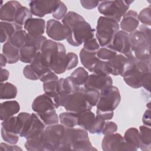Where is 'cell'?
<instances>
[{
  "mask_svg": "<svg viewBox=\"0 0 151 151\" xmlns=\"http://www.w3.org/2000/svg\"><path fill=\"white\" fill-rule=\"evenodd\" d=\"M131 51L136 58L150 57V29L146 25H142L139 29L130 34Z\"/></svg>",
  "mask_w": 151,
  "mask_h": 151,
  "instance_id": "5",
  "label": "cell"
},
{
  "mask_svg": "<svg viewBox=\"0 0 151 151\" xmlns=\"http://www.w3.org/2000/svg\"><path fill=\"white\" fill-rule=\"evenodd\" d=\"M22 5L17 1H10L0 7V19L1 21L14 22L17 10Z\"/></svg>",
  "mask_w": 151,
  "mask_h": 151,
  "instance_id": "19",
  "label": "cell"
},
{
  "mask_svg": "<svg viewBox=\"0 0 151 151\" xmlns=\"http://www.w3.org/2000/svg\"><path fill=\"white\" fill-rule=\"evenodd\" d=\"M28 33L24 29L17 31L9 39V41L12 45L20 49L26 44Z\"/></svg>",
  "mask_w": 151,
  "mask_h": 151,
  "instance_id": "34",
  "label": "cell"
},
{
  "mask_svg": "<svg viewBox=\"0 0 151 151\" xmlns=\"http://www.w3.org/2000/svg\"><path fill=\"white\" fill-rule=\"evenodd\" d=\"M67 54V58H68L67 70H70L75 68L77 65L78 57L76 54L72 52H68Z\"/></svg>",
  "mask_w": 151,
  "mask_h": 151,
  "instance_id": "49",
  "label": "cell"
},
{
  "mask_svg": "<svg viewBox=\"0 0 151 151\" xmlns=\"http://www.w3.org/2000/svg\"><path fill=\"white\" fill-rule=\"evenodd\" d=\"M64 107L68 111L80 114L91 110L93 106L87 101L80 87L78 91L70 95Z\"/></svg>",
  "mask_w": 151,
  "mask_h": 151,
  "instance_id": "12",
  "label": "cell"
},
{
  "mask_svg": "<svg viewBox=\"0 0 151 151\" xmlns=\"http://www.w3.org/2000/svg\"><path fill=\"white\" fill-rule=\"evenodd\" d=\"M32 109L38 115L55 110L57 109L53 100L45 94L37 96L32 103Z\"/></svg>",
  "mask_w": 151,
  "mask_h": 151,
  "instance_id": "17",
  "label": "cell"
},
{
  "mask_svg": "<svg viewBox=\"0 0 151 151\" xmlns=\"http://www.w3.org/2000/svg\"><path fill=\"white\" fill-rule=\"evenodd\" d=\"M105 122V120L96 115L94 122L91 128L88 130V132L91 134H101Z\"/></svg>",
  "mask_w": 151,
  "mask_h": 151,
  "instance_id": "43",
  "label": "cell"
},
{
  "mask_svg": "<svg viewBox=\"0 0 151 151\" xmlns=\"http://www.w3.org/2000/svg\"><path fill=\"white\" fill-rule=\"evenodd\" d=\"M67 53L64 45L51 40H47L41 51L42 61L56 74L64 73L67 70Z\"/></svg>",
  "mask_w": 151,
  "mask_h": 151,
  "instance_id": "2",
  "label": "cell"
},
{
  "mask_svg": "<svg viewBox=\"0 0 151 151\" xmlns=\"http://www.w3.org/2000/svg\"><path fill=\"white\" fill-rule=\"evenodd\" d=\"M97 150L90 142L88 132L83 128H65L59 151H92Z\"/></svg>",
  "mask_w": 151,
  "mask_h": 151,
  "instance_id": "4",
  "label": "cell"
},
{
  "mask_svg": "<svg viewBox=\"0 0 151 151\" xmlns=\"http://www.w3.org/2000/svg\"><path fill=\"white\" fill-rule=\"evenodd\" d=\"M25 147L30 151H45L43 143V134L41 136L27 139Z\"/></svg>",
  "mask_w": 151,
  "mask_h": 151,
  "instance_id": "35",
  "label": "cell"
},
{
  "mask_svg": "<svg viewBox=\"0 0 151 151\" xmlns=\"http://www.w3.org/2000/svg\"><path fill=\"white\" fill-rule=\"evenodd\" d=\"M97 51H89L82 48L80 52V58L82 65L90 72H92L96 63L100 60L97 57Z\"/></svg>",
  "mask_w": 151,
  "mask_h": 151,
  "instance_id": "25",
  "label": "cell"
},
{
  "mask_svg": "<svg viewBox=\"0 0 151 151\" xmlns=\"http://www.w3.org/2000/svg\"><path fill=\"white\" fill-rule=\"evenodd\" d=\"M113 85V80L110 76L92 74L88 76L83 86L86 88H93L101 91Z\"/></svg>",
  "mask_w": 151,
  "mask_h": 151,
  "instance_id": "16",
  "label": "cell"
},
{
  "mask_svg": "<svg viewBox=\"0 0 151 151\" xmlns=\"http://www.w3.org/2000/svg\"><path fill=\"white\" fill-rule=\"evenodd\" d=\"M58 80H52L43 83L44 94L51 97L52 99H54L58 95Z\"/></svg>",
  "mask_w": 151,
  "mask_h": 151,
  "instance_id": "37",
  "label": "cell"
},
{
  "mask_svg": "<svg viewBox=\"0 0 151 151\" xmlns=\"http://www.w3.org/2000/svg\"><path fill=\"white\" fill-rule=\"evenodd\" d=\"M88 76V73L85 68L80 67L77 68L70 76L79 86H83L86 81Z\"/></svg>",
  "mask_w": 151,
  "mask_h": 151,
  "instance_id": "38",
  "label": "cell"
},
{
  "mask_svg": "<svg viewBox=\"0 0 151 151\" xmlns=\"http://www.w3.org/2000/svg\"><path fill=\"white\" fill-rule=\"evenodd\" d=\"M41 52L38 54L34 61L31 64L33 70L38 76L39 79L48 71H50V68L42 61L41 57Z\"/></svg>",
  "mask_w": 151,
  "mask_h": 151,
  "instance_id": "33",
  "label": "cell"
},
{
  "mask_svg": "<svg viewBox=\"0 0 151 151\" xmlns=\"http://www.w3.org/2000/svg\"><path fill=\"white\" fill-rule=\"evenodd\" d=\"M47 40V38L44 35L32 36L28 34L26 44L32 45L41 51L42 47Z\"/></svg>",
  "mask_w": 151,
  "mask_h": 151,
  "instance_id": "41",
  "label": "cell"
},
{
  "mask_svg": "<svg viewBox=\"0 0 151 151\" xmlns=\"http://www.w3.org/2000/svg\"><path fill=\"white\" fill-rule=\"evenodd\" d=\"M18 90L15 86L10 83H1L0 85L1 99H12L16 97Z\"/></svg>",
  "mask_w": 151,
  "mask_h": 151,
  "instance_id": "31",
  "label": "cell"
},
{
  "mask_svg": "<svg viewBox=\"0 0 151 151\" xmlns=\"http://www.w3.org/2000/svg\"><path fill=\"white\" fill-rule=\"evenodd\" d=\"M138 18L143 25H151V8L150 6L147 7L142 9L139 14H138Z\"/></svg>",
  "mask_w": 151,
  "mask_h": 151,
  "instance_id": "44",
  "label": "cell"
},
{
  "mask_svg": "<svg viewBox=\"0 0 151 151\" xmlns=\"http://www.w3.org/2000/svg\"><path fill=\"white\" fill-rule=\"evenodd\" d=\"M2 54L6 57L8 64H14L19 60V49L6 41L3 45Z\"/></svg>",
  "mask_w": 151,
  "mask_h": 151,
  "instance_id": "28",
  "label": "cell"
},
{
  "mask_svg": "<svg viewBox=\"0 0 151 151\" xmlns=\"http://www.w3.org/2000/svg\"><path fill=\"white\" fill-rule=\"evenodd\" d=\"M121 101L119 88L110 86L100 91V96L96 104L97 110L101 111H114Z\"/></svg>",
  "mask_w": 151,
  "mask_h": 151,
  "instance_id": "8",
  "label": "cell"
},
{
  "mask_svg": "<svg viewBox=\"0 0 151 151\" xmlns=\"http://www.w3.org/2000/svg\"><path fill=\"white\" fill-rule=\"evenodd\" d=\"M38 116L46 126L57 124L60 121L59 117H58V115L55 110H53L47 113H44Z\"/></svg>",
  "mask_w": 151,
  "mask_h": 151,
  "instance_id": "40",
  "label": "cell"
},
{
  "mask_svg": "<svg viewBox=\"0 0 151 151\" xmlns=\"http://www.w3.org/2000/svg\"><path fill=\"white\" fill-rule=\"evenodd\" d=\"M67 8L66 5L62 1H60L59 4L57 6L54 12L52 13V15L53 18H55V19L60 20L63 19V18L67 14Z\"/></svg>",
  "mask_w": 151,
  "mask_h": 151,
  "instance_id": "45",
  "label": "cell"
},
{
  "mask_svg": "<svg viewBox=\"0 0 151 151\" xmlns=\"http://www.w3.org/2000/svg\"><path fill=\"white\" fill-rule=\"evenodd\" d=\"M1 42H6L18 31L23 29V27L15 22L1 21Z\"/></svg>",
  "mask_w": 151,
  "mask_h": 151,
  "instance_id": "24",
  "label": "cell"
},
{
  "mask_svg": "<svg viewBox=\"0 0 151 151\" xmlns=\"http://www.w3.org/2000/svg\"><path fill=\"white\" fill-rule=\"evenodd\" d=\"M40 52L41 51L35 46L25 44L19 49V60L24 63L31 64Z\"/></svg>",
  "mask_w": 151,
  "mask_h": 151,
  "instance_id": "26",
  "label": "cell"
},
{
  "mask_svg": "<svg viewBox=\"0 0 151 151\" xmlns=\"http://www.w3.org/2000/svg\"><path fill=\"white\" fill-rule=\"evenodd\" d=\"M96 116L100 117L105 121H107L113 118L114 111H101L96 110Z\"/></svg>",
  "mask_w": 151,
  "mask_h": 151,
  "instance_id": "52",
  "label": "cell"
},
{
  "mask_svg": "<svg viewBox=\"0 0 151 151\" xmlns=\"http://www.w3.org/2000/svg\"><path fill=\"white\" fill-rule=\"evenodd\" d=\"M32 14L29 9L21 5L17 10L14 22L23 27L26 21L32 18Z\"/></svg>",
  "mask_w": 151,
  "mask_h": 151,
  "instance_id": "36",
  "label": "cell"
},
{
  "mask_svg": "<svg viewBox=\"0 0 151 151\" xmlns=\"http://www.w3.org/2000/svg\"><path fill=\"white\" fill-rule=\"evenodd\" d=\"M117 130V125L114 122L107 121L105 122L104 127L103 128L101 134L104 136L116 132Z\"/></svg>",
  "mask_w": 151,
  "mask_h": 151,
  "instance_id": "47",
  "label": "cell"
},
{
  "mask_svg": "<svg viewBox=\"0 0 151 151\" xmlns=\"http://www.w3.org/2000/svg\"><path fill=\"white\" fill-rule=\"evenodd\" d=\"M127 61V58L123 54H116L113 58L108 60L107 65L109 74L113 76L122 75L125 64Z\"/></svg>",
  "mask_w": 151,
  "mask_h": 151,
  "instance_id": "21",
  "label": "cell"
},
{
  "mask_svg": "<svg viewBox=\"0 0 151 151\" xmlns=\"http://www.w3.org/2000/svg\"><path fill=\"white\" fill-rule=\"evenodd\" d=\"M106 47L124 55L127 58L134 57L131 51L130 34L122 30L116 32L111 42Z\"/></svg>",
  "mask_w": 151,
  "mask_h": 151,
  "instance_id": "11",
  "label": "cell"
},
{
  "mask_svg": "<svg viewBox=\"0 0 151 151\" xmlns=\"http://www.w3.org/2000/svg\"><path fill=\"white\" fill-rule=\"evenodd\" d=\"M101 148L104 151L126 150L123 136L118 133L104 136L101 142Z\"/></svg>",
  "mask_w": 151,
  "mask_h": 151,
  "instance_id": "15",
  "label": "cell"
},
{
  "mask_svg": "<svg viewBox=\"0 0 151 151\" xmlns=\"http://www.w3.org/2000/svg\"><path fill=\"white\" fill-rule=\"evenodd\" d=\"M62 23L70 29L69 36L66 40L72 46L78 47L94 37L95 29L91 28L82 16L76 12H67L62 19Z\"/></svg>",
  "mask_w": 151,
  "mask_h": 151,
  "instance_id": "1",
  "label": "cell"
},
{
  "mask_svg": "<svg viewBox=\"0 0 151 151\" xmlns=\"http://www.w3.org/2000/svg\"><path fill=\"white\" fill-rule=\"evenodd\" d=\"M1 150H22V149L15 145L1 143L0 144Z\"/></svg>",
  "mask_w": 151,
  "mask_h": 151,
  "instance_id": "53",
  "label": "cell"
},
{
  "mask_svg": "<svg viewBox=\"0 0 151 151\" xmlns=\"http://www.w3.org/2000/svg\"><path fill=\"white\" fill-rule=\"evenodd\" d=\"M92 72L97 74H103L109 76L110 74L109 71L107 62L105 61L99 60L94 67Z\"/></svg>",
  "mask_w": 151,
  "mask_h": 151,
  "instance_id": "46",
  "label": "cell"
},
{
  "mask_svg": "<svg viewBox=\"0 0 151 151\" xmlns=\"http://www.w3.org/2000/svg\"><path fill=\"white\" fill-rule=\"evenodd\" d=\"M134 1L125 0L103 1L99 2L97 9L104 17L113 19L119 22L127 12L130 5Z\"/></svg>",
  "mask_w": 151,
  "mask_h": 151,
  "instance_id": "7",
  "label": "cell"
},
{
  "mask_svg": "<svg viewBox=\"0 0 151 151\" xmlns=\"http://www.w3.org/2000/svg\"><path fill=\"white\" fill-rule=\"evenodd\" d=\"M139 148L143 151L151 149V130L150 127L143 125L139 127Z\"/></svg>",
  "mask_w": 151,
  "mask_h": 151,
  "instance_id": "27",
  "label": "cell"
},
{
  "mask_svg": "<svg viewBox=\"0 0 151 151\" xmlns=\"http://www.w3.org/2000/svg\"><path fill=\"white\" fill-rule=\"evenodd\" d=\"M18 117L21 123V131L19 137L25 138L33 122L32 113L21 112L18 114Z\"/></svg>",
  "mask_w": 151,
  "mask_h": 151,
  "instance_id": "29",
  "label": "cell"
},
{
  "mask_svg": "<svg viewBox=\"0 0 151 151\" xmlns=\"http://www.w3.org/2000/svg\"><path fill=\"white\" fill-rule=\"evenodd\" d=\"M45 29L47 35L57 41L67 39L70 34L69 28L59 21L54 19L47 21Z\"/></svg>",
  "mask_w": 151,
  "mask_h": 151,
  "instance_id": "13",
  "label": "cell"
},
{
  "mask_svg": "<svg viewBox=\"0 0 151 151\" xmlns=\"http://www.w3.org/2000/svg\"><path fill=\"white\" fill-rule=\"evenodd\" d=\"M117 53L113 50H111L107 47H101L97 52V55L99 60L107 61Z\"/></svg>",
  "mask_w": 151,
  "mask_h": 151,
  "instance_id": "42",
  "label": "cell"
},
{
  "mask_svg": "<svg viewBox=\"0 0 151 151\" xmlns=\"http://www.w3.org/2000/svg\"><path fill=\"white\" fill-rule=\"evenodd\" d=\"M20 110V106L15 100L6 101L0 105V119L3 121L18 113Z\"/></svg>",
  "mask_w": 151,
  "mask_h": 151,
  "instance_id": "23",
  "label": "cell"
},
{
  "mask_svg": "<svg viewBox=\"0 0 151 151\" xmlns=\"http://www.w3.org/2000/svg\"><path fill=\"white\" fill-rule=\"evenodd\" d=\"M80 2L84 8L88 10H91L98 6L100 1L93 0H81Z\"/></svg>",
  "mask_w": 151,
  "mask_h": 151,
  "instance_id": "51",
  "label": "cell"
},
{
  "mask_svg": "<svg viewBox=\"0 0 151 151\" xmlns=\"http://www.w3.org/2000/svg\"><path fill=\"white\" fill-rule=\"evenodd\" d=\"M21 123L18 116H12L2 121L1 123V136L6 143L15 145L19 140Z\"/></svg>",
  "mask_w": 151,
  "mask_h": 151,
  "instance_id": "10",
  "label": "cell"
},
{
  "mask_svg": "<svg viewBox=\"0 0 151 151\" xmlns=\"http://www.w3.org/2000/svg\"><path fill=\"white\" fill-rule=\"evenodd\" d=\"M65 127L61 124L47 126L43 133L45 151H59Z\"/></svg>",
  "mask_w": 151,
  "mask_h": 151,
  "instance_id": "9",
  "label": "cell"
},
{
  "mask_svg": "<svg viewBox=\"0 0 151 151\" xmlns=\"http://www.w3.org/2000/svg\"><path fill=\"white\" fill-rule=\"evenodd\" d=\"M59 120L61 124L67 127H74L77 126L78 114L68 111L59 114Z\"/></svg>",
  "mask_w": 151,
  "mask_h": 151,
  "instance_id": "32",
  "label": "cell"
},
{
  "mask_svg": "<svg viewBox=\"0 0 151 151\" xmlns=\"http://www.w3.org/2000/svg\"><path fill=\"white\" fill-rule=\"evenodd\" d=\"M95 117L96 115L91 110L86 111L78 114L77 125L81 128L88 131L94 122Z\"/></svg>",
  "mask_w": 151,
  "mask_h": 151,
  "instance_id": "30",
  "label": "cell"
},
{
  "mask_svg": "<svg viewBox=\"0 0 151 151\" xmlns=\"http://www.w3.org/2000/svg\"><path fill=\"white\" fill-rule=\"evenodd\" d=\"M142 122L145 126L150 127V110L148 109L146 110L143 116Z\"/></svg>",
  "mask_w": 151,
  "mask_h": 151,
  "instance_id": "54",
  "label": "cell"
},
{
  "mask_svg": "<svg viewBox=\"0 0 151 151\" xmlns=\"http://www.w3.org/2000/svg\"><path fill=\"white\" fill-rule=\"evenodd\" d=\"M46 28L44 19L31 18L28 19L24 25L25 31L32 36L42 35Z\"/></svg>",
  "mask_w": 151,
  "mask_h": 151,
  "instance_id": "20",
  "label": "cell"
},
{
  "mask_svg": "<svg viewBox=\"0 0 151 151\" xmlns=\"http://www.w3.org/2000/svg\"><path fill=\"white\" fill-rule=\"evenodd\" d=\"M9 73L8 70L5 68H1V82L3 83L4 81L7 80L9 78Z\"/></svg>",
  "mask_w": 151,
  "mask_h": 151,
  "instance_id": "55",
  "label": "cell"
},
{
  "mask_svg": "<svg viewBox=\"0 0 151 151\" xmlns=\"http://www.w3.org/2000/svg\"><path fill=\"white\" fill-rule=\"evenodd\" d=\"M126 150L136 151L139 148V131L135 127L128 129L123 136Z\"/></svg>",
  "mask_w": 151,
  "mask_h": 151,
  "instance_id": "22",
  "label": "cell"
},
{
  "mask_svg": "<svg viewBox=\"0 0 151 151\" xmlns=\"http://www.w3.org/2000/svg\"><path fill=\"white\" fill-rule=\"evenodd\" d=\"M150 74V57L127 58L122 76L125 83L130 87L139 88L142 87L146 77Z\"/></svg>",
  "mask_w": 151,
  "mask_h": 151,
  "instance_id": "3",
  "label": "cell"
},
{
  "mask_svg": "<svg viewBox=\"0 0 151 151\" xmlns=\"http://www.w3.org/2000/svg\"><path fill=\"white\" fill-rule=\"evenodd\" d=\"M139 25L138 14L135 11L129 10L122 17L119 26L122 31L130 34L137 29Z\"/></svg>",
  "mask_w": 151,
  "mask_h": 151,
  "instance_id": "18",
  "label": "cell"
},
{
  "mask_svg": "<svg viewBox=\"0 0 151 151\" xmlns=\"http://www.w3.org/2000/svg\"><path fill=\"white\" fill-rule=\"evenodd\" d=\"M81 90L84 93L88 103L93 106H96L100 96V91L93 89L86 88L84 86L81 87Z\"/></svg>",
  "mask_w": 151,
  "mask_h": 151,
  "instance_id": "39",
  "label": "cell"
},
{
  "mask_svg": "<svg viewBox=\"0 0 151 151\" xmlns=\"http://www.w3.org/2000/svg\"><path fill=\"white\" fill-rule=\"evenodd\" d=\"M7 63H8L7 59L2 54H1V68H2L4 67L6 65Z\"/></svg>",
  "mask_w": 151,
  "mask_h": 151,
  "instance_id": "57",
  "label": "cell"
},
{
  "mask_svg": "<svg viewBox=\"0 0 151 151\" xmlns=\"http://www.w3.org/2000/svg\"><path fill=\"white\" fill-rule=\"evenodd\" d=\"M120 26L118 22L113 19L100 17L97 22L95 29L96 38L101 47H107L111 41L114 35L119 31Z\"/></svg>",
  "mask_w": 151,
  "mask_h": 151,
  "instance_id": "6",
  "label": "cell"
},
{
  "mask_svg": "<svg viewBox=\"0 0 151 151\" xmlns=\"http://www.w3.org/2000/svg\"><path fill=\"white\" fill-rule=\"evenodd\" d=\"M23 74L25 78L31 80H37L39 78L31 67V64L26 65L23 69Z\"/></svg>",
  "mask_w": 151,
  "mask_h": 151,
  "instance_id": "50",
  "label": "cell"
},
{
  "mask_svg": "<svg viewBox=\"0 0 151 151\" xmlns=\"http://www.w3.org/2000/svg\"><path fill=\"white\" fill-rule=\"evenodd\" d=\"M142 87L145 90H147L149 92L150 91V74H149L146 77L145 80H144L143 84H142Z\"/></svg>",
  "mask_w": 151,
  "mask_h": 151,
  "instance_id": "56",
  "label": "cell"
},
{
  "mask_svg": "<svg viewBox=\"0 0 151 151\" xmlns=\"http://www.w3.org/2000/svg\"><path fill=\"white\" fill-rule=\"evenodd\" d=\"M59 2L60 1H29V9L33 15L43 17L52 14Z\"/></svg>",
  "mask_w": 151,
  "mask_h": 151,
  "instance_id": "14",
  "label": "cell"
},
{
  "mask_svg": "<svg viewBox=\"0 0 151 151\" xmlns=\"http://www.w3.org/2000/svg\"><path fill=\"white\" fill-rule=\"evenodd\" d=\"M100 46L96 38H93L84 43L83 48L84 50L89 51H97Z\"/></svg>",
  "mask_w": 151,
  "mask_h": 151,
  "instance_id": "48",
  "label": "cell"
}]
</instances>
